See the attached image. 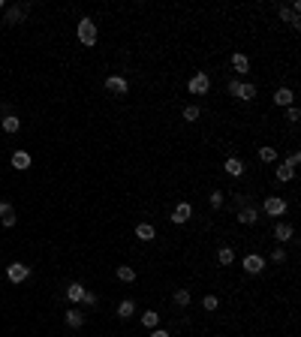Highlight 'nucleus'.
Instances as JSON below:
<instances>
[{"instance_id": "nucleus-13", "label": "nucleus", "mask_w": 301, "mask_h": 337, "mask_svg": "<svg viewBox=\"0 0 301 337\" xmlns=\"http://www.w3.org/2000/svg\"><path fill=\"white\" fill-rule=\"evenodd\" d=\"M136 238L139 241H154L157 238V229L150 226V223H139V226H136Z\"/></svg>"}, {"instance_id": "nucleus-8", "label": "nucleus", "mask_w": 301, "mask_h": 337, "mask_svg": "<svg viewBox=\"0 0 301 337\" xmlns=\"http://www.w3.org/2000/svg\"><path fill=\"white\" fill-rule=\"evenodd\" d=\"M235 220L241 223V226H256V223H259V208H253V205H244V208H238Z\"/></svg>"}, {"instance_id": "nucleus-10", "label": "nucleus", "mask_w": 301, "mask_h": 337, "mask_svg": "<svg viewBox=\"0 0 301 337\" xmlns=\"http://www.w3.org/2000/svg\"><path fill=\"white\" fill-rule=\"evenodd\" d=\"M223 172L232 175V178H241V175H244V163H241L238 157H229V160L223 163Z\"/></svg>"}, {"instance_id": "nucleus-19", "label": "nucleus", "mask_w": 301, "mask_h": 337, "mask_svg": "<svg viewBox=\"0 0 301 337\" xmlns=\"http://www.w3.org/2000/svg\"><path fill=\"white\" fill-rule=\"evenodd\" d=\"M259 163H277V147H271V144H262L259 147Z\"/></svg>"}, {"instance_id": "nucleus-22", "label": "nucleus", "mask_w": 301, "mask_h": 337, "mask_svg": "<svg viewBox=\"0 0 301 337\" xmlns=\"http://www.w3.org/2000/svg\"><path fill=\"white\" fill-rule=\"evenodd\" d=\"M142 325L145 328H160V313L157 310H145L142 313Z\"/></svg>"}, {"instance_id": "nucleus-14", "label": "nucleus", "mask_w": 301, "mask_h": 337, "mask_svg": "<svg viewBox=\"0 0 301 337\" xmlns=\"http://www.w3.org/2000/svg\"><path fill=\"white\" fill-rule=\"evenodd\" d=\"M232 69L238 72V76H244V72L250 69V57L241 54V51H235V54H232Z\"/></svg>"}, {"instance_id": "nucleus-15", "label": "nucleus", "mask_w": 301, "mask_h": 337, "mask_svg": "<svg viewBox=\"0 0 301 337\" xmlns=\"http://www.w3.org/2000/svg\"><path fill=\"white\" fill-rule=\"evenodd\" d=\"M66 325H69V328H82V325H85V313H82L79 307H69V310H66Z\"/></svg>"}, {"instance_id": "nucleus-28", "label": "nucleus", "mask_w": 301, "mask_h": 337, "mask_svg": "<svg viewBox=\"0 0 301 337\" xmlns=\"http://www.w3.org/2000/svg\"><path fill=\"white\" fill-rule=\"evenodd\" d=\"M24 6H6V21H21L24 18Z\"/></svg>"}, {"instance_id": "nucleus-12", "label": "nucleus", "mask_w": 301, "mask_h": 337, "mask_svg": "<svg viewBox=\"0 0 301 337\" xmlns=\"http://www.w3.org/2000/svg\"><path fill=\"white\" fill-rule=\"evenodd\" d=\"M292 235H295V229L289 226V223H283V220H280L277 226H274V238H277L280 244H283V241H292Z\"/></svg>"}, {"instance_id": "nucleus-29", "label": "nucleus", "mask_w": 301, "mask_h": 337, "mask_svg": "<svg viewBox=\"0 0 301 337\" xmlns=\"http://www.w3.org/2000/svg\"><path fill=\"white\" fill-rule=\"evenodd\" d=\"M202 307H205V310H217V307H220V298H217V295H205V298H202Z\"/></svg>"}, {"instance_id": "nucleus-33", "label": "nucleus", "mask_w": 301, "mask_h": 337, "mask_svg": "<svg viewBox=\"0 0 301 337\" xmlns=\"http://www.w3.org/2000/svg\"><path fill=\"white\" fill-rule=\"evenodd\" d=\"M0 220H3V226H6V229H12L15 223H18V214L12 211V214H6V217H0Z\"/></svg>"}, {"instance_id": "nucleus-4", "label": "nucleus", "mask_w": 301, "mask_h": 337, "mask_svg": "<svg viewBox=\"0 0 301 337\" xmlns=\"http://www.w3.org/2000/svg\"><path fill=\"white\" fill-rule=\"evenodd\" d=\"M286 199H280V196H268L265 202H262V211H265L268 217H283L286 214Z\"/></svg>"}, {"instance_id": "nucleus-25", "label": "nucleus", "mask_w": 301, "mask_h": 337, "mask_svg": "<svg viewBox=\"0 0 301 337\" xmlns=\"http://www.w3.org/2000/svg\"><path fill=\"white\" fill-rule=\"evenodd\" d=\"M274 178L286 184V181H292V178H295V169H292V166H286V163H280V166H277V172H274Z\"/></svg>"}, {"instance_id": "nucleus-26", "label": "nucleus", "mask_w": 301, "mask_h": 337, "mask_svg": "<svg viewBox=\"0 0 301 337\" xmlns=\"http://www.w3.org/2000/svg\"><path fill=\"white\" fill-rule=\"evenodd\" d=\"M172 301H175L178 307H187V304H190V289H175Z\"/></svg>"}, {"instance_id": "nucleus-34", "label": "nucleus", "mask_w": 301, "mask_h": 337, "mask_svg": "<svg viewBox=\"0 0 301 337\" xmlns=\"http://www.w3.org/2000/svg\"><path fill=\"white\" fill-rule=\"evenodd\" d=\"M298 163H301V154H298V151H292V154L286 157V166H292V169H295Z\"/></svg>"}, {"instance_id": "nucleus-38", "label": "nucleus", "mask_w": 301, "mask_h": 337, "mask_svg": "<svg viewBox=\"0 0 301 337\" xmlns=\"http://www.w3.org/2000/svg\"><path fill=\"white\" fill-rule=\"evenodd\" d=\"M0 9H6V3H3V0H0Z\"/></svg>"}, {"instance_id": "nucleus-5", "label": "nucleus", "mask_w": 301, "mask_h": 337, "mask_svg": "<svg viewBox=\"0 0 301 337\" xmlns=\"http://www.w3.org/2000/svg\"><path fill=\"white\" fill-rule=\"evenodd\" d=\"M6 277L12 283H24L30 277V265H24V262H12V265H6Z\"/></svg>"}, {"instance_id": "nucleus-3", "label": "nucleus", "mask_w": 301, "mask_h": 337, "mask_svg": "<svg viewBox=\"0 0 301 337\" xmlns=\"http://www.w3.org/2000/svg\"><path fill=\"white\" fill-rule=\"evenodd\" d=\"M79 43H82L85 48H94V46H97V24H94L91 18H82V21H79Z\"/></svg>"}, {"instance_id": "nucleus-39", "label": "nucleus", "mask_w": 301, "mask_h": 337, "mask_svg": "<svg viewBox=\"0 0 301 337\" xmlns=\"http://www.w3.org/2000/svg\"><path fill=\"white\" fill-rule=\"evenodd\" d=\"M0 24H3V18H0Z\"/></svg>"}, {"instance_id": "nucleus-17", "label": "nucleus", "mask_w": 301, "mask_h": 337, "mask_svg": "<svg viewBox=\"0 0 301 337\" xmlns=\"http://www.w3.org/2000/svg\"><path fill=\"white\" fill-rule=\"evenodd\" d=\"M85 292H88V289H85L82 283H69V286H66V298H69L72 304H79L82 298H85Z\"/></svg>"}, {"instance_id": "nucleus-24", "label": "nucleus", "mask_w": 301, "mask_h": 337, "mask_svg": "<svg viewBox=\"0 0 301 337\" xmlns=\"http://www.w3.org/2000/svg\"><path fill=\"white\" fill-rule=\"evenodd\" d=\"M217 262H220V265H232V262H235V250L232 247H220L217 250Z\"/></svg>"}, {"instance_id": "nucleus-11", "label": "nucleus", "mask_w": 301, "mask_h": 337, "mask_svg": "<svg viewBox=\"0 0 301 337\" xmlns=\"http://www.w3.org/2000/svg\"><path fill=\"white\" fill-rule=\"evenodd\" d=\"M292 102H295V94H292L289 88H277V91H274V105H286V108H289Z\"/></svg>"}, {"instance_id": "nucleus-37", "label": "nucleus", "mask_w": 301, "mask_h": 337, "mask_svg": "<svg viewBox=\"0 0 301 337\" xmlns=\"http://www.w3.org/2000/svg\"><path fill=\"white\" fill-rule=\"evenodd\" d=\"M150 337H172L166 328H150Z\"/></svg>"}, {"instance_id": "nucleus-31", "label": "nucleus", "mask_w": 301, "mask_h": 337, "mask_svg": "<svg viewBox=\"0 0 301 337\" xmlns=\"http://www.w3.org/2000/svg\"><path fill=\"white\" fill-rule=\"evenodd\" d=\"M298 118H301V111H298L295 105H289V108H286V121H289V124H298Z\"/></svg>"}, {"instance_id": "nucleus-30", "label": "nucleus", "mask_w": 301, "mask_h": 337, "mask_svg": "<svg viewBox=\"0 0 301 337\" xmlns=\"http://www.w3.org/2000/svg\"><path fill=\"white\" fill-rule=\"evenodd\" d=\"M211 208H214V211H220V208H223V193H220V190H214V193H211Z\"/></svg>"}, {"instance_id": "nucleus-27", "label": "nucleus", "mask_w": 301, "mask_h": 337, "mask_svg": "<svg viewBox=\"0 0 301 337\" xmlns=\"http://www.w3.org/2000/svg\"><path fill=\"white\" fill-rule=\"evenodd\" d=\"M199 115H202V108H199V105H184V121H187V124L199 121Z\"/></svg>"}, {"instance_id": "nucleus-35", "label": "nucleus", "mask_w": 301, "mask_h": 337, "mask_svg": "<svg viewBox=\"0 0 301 337\" xmlns=\"http://www.w3.org/2000/svg\"><path fill=\"white\" fill-rule=\"evenodd\" d=\"M6 214H12V205L6 199H0V217H6Z\"/></svg>"}, {"instance_id": "nucleus-9", "label": "nucleus", "mask_w": 301, "mask_h": 337, "mask_svg": "<svg viewBox=\"0 0 301 337\" xmlns=\"http://www.w3.org/2000/svg\"><path fill=\"white\" fill-rule=\"evenodd\" d=\"M190 217H193V208H190V202H181V205L172 211V223H175V226H184V223L190 220Z\"/></svg>"}, {"instance_id": "nucleus-6", "label": "nucleus", "mask_w": 301, "mask_h": 337, "mask_svg": "<svg viewBox=\"0 0 301 337\" xmlns=\"http://www.w3.org/2000/svg\"><path fill=\"white\" fill-rule=\"evenodd\" d=\"M105 91H108V94L124 96V94L130 91V82H127L124 76H118V72H115V76H108V79H105Z\"/></svg>"}, {"instance_id": "nucleus-23", "label": "nucleus", "mask_w": 301, "mask_h": 337, "mask_svg": "<svg viewBox=\"0 0 301 337\" xmlns=\"http://www.w3.org/2000/svg\"><path fill=\"white\" fill-rule=\"evenodd\" d=\"M115 277H118L121 283H133V280H136V271H133L130 265H118V268H115Z\"/></svg>"}, {"instance_id": "nucleus-16", "label": "nucleus", "mask_w": 301, "mask_h": 337, "mask_svg": "<svg viewBox=\"0 0 301 337\" xmlns=\"http://www.w3.org/2000/svg\"><path fill=\"white\" fill-rule=\"evenodd\" d=\"M277 15H280V21H286V24H292V27H298V24H301L298 12H295V9H289V6H277Z\"/></svg>"}, {"instance_id": "nucleus-18", "label": "nucleus", "mask_w": 301, "mask_h": 337, "mask_svg": "<svg viewBox=\"0 0 301 337\" xmlns=\"http://www.w3.org/2000/svg\"><path fill=\"white\" fill-rule=\"evenodd\" d=\"M0 127H3V133H9V136H15V133L21 130V121H18V115H6L3 121H0Z\"/></svg>"}, {"instance_id": "nucleus-32", "label": "nucleus", "mask_w": 301, "mask_h": 337, "mask_svg": "<svg viewBox=\"0 0 301 337\" xmlns=\"http://www.w3.org/2000/svg\"><path fill=\"white\" fill-rule=\"evenodd\" d=\"M271 262H286V250L283 247H274L271 250Z\"/></svg>"}, {"instance_id": "nucleus-2", "label": "nucleus", "mask_w": 301, "mask_h": 337, "mask_svg": "<svg viewBox=\"0 0 301 337\" xmlns=\"http://www.w3.org/2000/svg\"><path fill=\"white\" fill-rule=\"evenodd\" d=\"M187 91H190L193 96H205L211 91V76L208 72H193L190 82H187Z\"/></svg>"}, {"instance_id": "nucleus-36", "label": "nucleus", "mask_w": 301, "mask_h": 337, "mask_svg": "<svg viewBox=\"0 0 301 337\" xmlns=\"http://www.w3.org/2000/svg\"><path fill=\"white\" fill-rule=\"evenodd\" d=\"M82 304L94 307V304H97V295H94V292H85V298H82Z\"/></svg>"}, {"instance_id": "nucleus-20", "label": "nucleus", "mask_w": 301, "mask_h": 337, "mask_svg": "<svg viewBox=\"0 0 301 337\" xmlns=\"http://www.w3.org/2000/svg\"><path fill=\"white\" fill-rule=\"evenodd\" d=\"M12 169H18V172L30 169V154H27V151H15V154H12Z\"/></svg>"}, {"instance_id": "nucleus-7", "label": "nucleus", "mask_w": 301, "mask_h": 337, "mask_svg": "<svg viewBox=\"0 0 301 337\" xmlns=\"http://www.w3.org/2000/svg\"><path fill=\"white\" fill-rule=\"evenodd\" d=\"M241 268H244L247 274H262V271H265V259H262L259 253H250V256H244Z\"/></svg>"}, {"instance_id": "nucleus-1", "label": "nucleus", "mask_w": 301, "mask_h": 337, "mask_svg": "<svg viewBox=\"0 0 301 337\" xmlns=\"http://www.w3.org/2000/svg\"><path fill=\"white\" fill-rule=\"evenodd\" d=\"M256 85H250V82H238V79H232L229 82V96H235V99H241V102H253L256 99Z\"/></svg>"}, {"instance_id": "nucleus-21", "label": "nucleus", "mask_w": 301, "mask_h": 337, "mask_svg": "<svg viewBox=\"0 0 301 337\" xmlns=\"http://www.w3.org/2000/svg\"><path fill=\"white\" fill-rule=\"evenodd\" d=\"M118 316H121V319L136 316V301H133V298H124V301L118 304Z\"/></svg>"}]
</instances>
